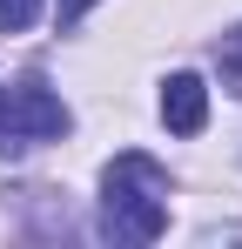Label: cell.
Instances as JSON below:
<instances>
[{"instance_id":"cell-1","label":"cell","mask_w":242,"mask_h":249,"mask_svg":"<svg viewBox=\"0 0 242 249\" xmlns=\"http://www.w3.org/2000/svg\"><path fill=\"white\" fill-rule=\"evenodd\" d=\"M168 229V175L148 155H115L101 175V236L108 243H155Z\"/></svg>"},{"instance_id":"cell-2","label":"cell","mask_w":242,"mask_h":249,"mask_svg":"<svg viewBox=\"0 0 242 249\" xmlns=\"http://www.w3.org/2000/svg\"><path fill=\"white\" fill-rule=\"evenodd\" d=\"M61 135H68V108L54 88H40V81L0 88V155H20V148L61 142Z\"/></svg>"},{"instance_id":"cell-3","label":"cell","mask_w":242,"mask_h":249,"mask_svg":"<svg viewBox=\"0 0 242 249\" xmlns=\"http://www.w3.org/2000/svg\"><path fill=\"white\" fill-rule=\"evenodd\" d=\"M161 122L175 128V135H202V122H208V88H202V74H168V88H161Z\"/></svg>"},{"instance_id":"cell-4","label":"cell","mask_w":242,"mask_h":249,"mask_svg":"<svg viewBox=\"0 0 242 249\" xmlns=\"http://www.w3.org/2000/svg\"><path fill=\"white\" fill-rule=\"evenodd\" d=\"M40 20V0H0V34H27Z\"/></svg>"},{"instance_id":"cell-5","label":"cell","mask_w":242,"mask_h":249,"mask_svg":"<svg viewBox=\"0 0 242 249\" xmlns=\"http://www.w3.org/2000/svg\"><path fill=\"white\" fill-rule=\"evenodd\" d=\"M222 74H229V88L242 94V27L229 34V41H222Z\"/></svg>"},{"instance_id":"cell-6","label":"cell","mask_w":242,"mask_h":249,"mask_svg":"<svg viewBox=\"0 0 242 249\" xmlns=\"http://www.w3.org/2000/svg\"><path fill=\"white\" fill-rule=\"evenodd\" d=\"M87 7H94V0H61V20H81Z\"/></svg>"}]
</instances>
